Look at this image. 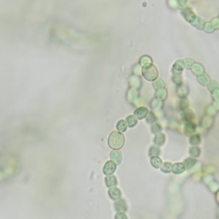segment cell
<instances>
[{
	"mask_svg": "<svg viewBox=\"0 0 219 219\" xmlns=\"http://www.w3.org/2000/svg\"><path fill=\"white\" fill-rule=\"evenodd\" d=\"M124 143V136L123 134L114 131L109 137V145L113 149H119L123 146Z\"/></svg>",
	"mask_w": 219,
	"mask_h": 219,
	"instance_id": "obj_1",
	"label": "cell"
},
{
	"mask_svg": "<svg viewBox=\"0 0 219 219\" xmlns=\"http://www.w3.org/2000/svg\"><path fill=\"white\" fill-rule=\"evenodd\" d=\"M143 75H144V77L146 80H154L158 75V71L154 65H149L147 67H144Z\"/></svg>",
	"mask_w": 219,
	"mask_h": 219,
	"instance_id": "obj_2",
	"label": "cell"
},
{
	"mask_svg": "<svg viewBox=\"0 0 219 219\" xmlns=\"http://www.w3.org/2000/svg\"><path fill=\"white\" fill-rule=\"evenodd\" d=\"M116 169H117V164L114 162L108 161L104 167V173L107 175H111L115 172Z\"/></svg>",
	"mask_w": 219,
	"mask_h": 219,
	"instance_id": "obj_3",
	"label": "cell"
},
{
	"mask_svg": "<svg viewBox=\"0 0 219 219\" xmlns=\"http://www.w3.org/2000/svg\"><path fill=\"white\" fill-rule=\"evenodd\" d=\"M147 114H148V110L146 108H144V107L139 108L138 110H136V111H135V116L138 119H143L144 117H146Z\"/></svg>",
	"mask_w": 219,
	"mask_h": 219,
	"instance_id": "obj_4",
	"label": "cell"
},
{
	"mask_svg": "<svg viewBox=\"0 0 219 219\" xmlns=\"http://www.w3.org/2000/svg\"><path fill=\"white\" fill-rule=\"evenodd\" d=\"M111 159L114 160L117 163V164H120V163L122 162V154L119 151L111 152Z\"/></svg>",
	"mask_w": 219,
	"mask_h": 219,
	"instance_id": "obj_5",
	"label": "cell"
},
{
	"mask_svg": "<svg viewBox=\"0 0 219 219\" xmlns=\"http://www.w3.org/2000/svg\"><path fill=\"white\" fill-rule=\"evenodd\" d=\"M109 195L113 199H118L121 197V192L118 188H111L109 191Z\"/></svg>",
	"mask_w": 219,
	"mask_h": 219,
	"instance_id": "obj_6",
	"label": "cell"
},
{
	"mask_svg": "<svg viewBox=\"0 0 219 219\" xmlns=\"http://www.w3.org/2000/svg\"><path fill=\"white\" fill-rule=\"evenodd\" d=\"M105 182H106V185L108 187H113V186H116L117 183V178L113 175H109L106 177L105 179Z\"/></svg>",
	"mask_w": 219,
	"mask_h": 219,
	"instance_id": "obj_7",
	"label": "cell"
},
{
	"mask_svg": "<svg viewBox=\"0 0 219 219\" xmlns=\"http://www.w3.org/2000/svg\"><path fill=\"white\" fill-rule=\"evenodd\" d=\"M172 169H173V172H174V173L178 174V173L183 172V170H185V167H184V165H183L182 164L178 163V164H175Z\"/></svg>",
	"mask_w": 219,
	"mask_h": 219,
	"instance_id": "obj_8",
	"label": "cell"
},
{
	"mask_svg": "<svg viewBox=\"0 0 219 219\" xmlns=\"http://www.w3.org/2000/svg\"><path fill=\"white\" fill-rule=\"evenodd\" d=\"M128 128V124L126 123V122L124 120H121L118 122L117 125V129L120 131V132H125L127 130Z\"/></svg>",
	"mask_w": 219,
	"mask_h": 219,
	"instance_id": "obj_9",
	"label": "cell"
},
{
	"mask_svg": "<svg viewBox=\"0 0 219 219\" xmlns=\"http://www.w3.org/2000/svg\"><path fill=\"white\" fill-rule=\"evenodd\" d=\"M151 163H152V166L155 168H160L161 164H162V161L158 157H152L151 158Z\"/></svg>",
	"mask_w": 219,
	"mask_h": 219,
	"instance_id": "obj_10",
	"label": "cell"
},
{
	"mask_svg": "<svg viewBox=\"0 0 219 219\" xmlns=\"http://www.w3.org/2000/svg\"><path fill=\"white\" fill-rule=\"evenodd\" d=\"M164 141H165V137H164V135L163 134H158V135H157V136H156V138H155V140H154L155 143H156L157 145H159V146L163 145L164 142Z\"/></svg>",
	"mask_w": 219,
	"mask_h": 219,
	"instance_id": "obj_11",
	"label": "cell"
},
{
	"mask_svg": "<svg viewBox=\"0 0 219 219\" xmlns=\"http://www.w3.org/2000/svg\"><path fill=\"white\" fill-rule=\"evenodd\" d=\"M123 205H125V203H124V201H123V199H121V200H119V201L117 202V204H116V209H117L119 212H123V211L126 210V208H125V207H123Z\"/></svg>",
	"mask_w": 219,
	"mask_h": 219,
	"instance_id": "obj_12",
	"label": "cell"
},
{
	"mask_svg": "<svg viewBox=\"0 0 219 219\" xmlns=\"http://www.w3.org/2000/svg\"><path fill=\"white\" fill-rule=\"evenodd\" d=\"M127 122H128L129 127H134V126L137 123L136 117H134V116H129L128 118H127Z\"/></svg>",
	"mask_w": 219,
	"mask_h": 219,
	"instance_id": "obj_13",
	"label": "cell"
},
{
	"mask_svg": "<svg viewBox=\"0 0 219 219\" xmlns=\"http://www.w3.org/2000/svg\"><path fill=\"white\" fill-rule=\"evenodd\" d=\"M162 170L164 172H170L171 170V164L170 163H165L162 167Z\"/></svg>",
	"mask_w": 219,
	"mask_h": 219,
	"instance_id": "obj_14",
	"label": "cell"
},
{
	"mask_svg": "<svg viewBox=\"0 0 219 219\" xmlns=\"http://www.w3.org/2000/svg\"><path fill=\"white\" fill-rule=\"evenodd\" d=\"M159 154V149L156 146H152L151 148V152H150V155L154 156V155H158Z\"/></svg>",
	"mask_w": 219,
	"mask_h": 219,
	"instance_id": "obj_15",
	"label": "cell"
},
{
	"mask_svg": "<svg viewBox=\"0 0 219 219\" xmlns=\"http://www.w3.org/2000/svg\"><path fill=\"white\" fill-rule=\"evenodd\" d=\"M190 141L193 145H197L199 142V136H193L191 138Z\"/></svg>",
	"mask_w": 219,
	"mask_h": 219,
	"instance_id": "obj_16",
	"label": "cell"
},
{
	"mask_svg": "<svg viewBox=\"0 0 219 219\" xmlns=\"http://www.w3.org/2000/svg\"><path fill=\"white\" fill-rule=\"evenodd\" d=\"M116 219H127V216L123 212H119L116 216Z\"/></svg>",
	"mask_w": 219,
	"mask_h": 219,
	"instance_id": "obj_17",
	"label": "cell"
},
{
	"mask_svg": "<svg viewBox=\"0 0 219 219\" xmlns=\"http://www.w3.org/2000/svg\"><path fill=\"white\" fill-rule=\"evenodd\" d=\"M153 86H154V87L157 89V90H160V87H163L164 86V83H163V80H161V81H160V83H157V82H155L154 84H153Z\"/></svg>",
	"mask_w": 219,
	"mask_h": 219,
	"instance_id": "obj_18",
	"label": "cell"
},
{
	"mask_svg": "<svg viewBox=\"0 0 219 219\" xmlns=\"http://www.w3.org/2000/svg\"><path fill=\"white\" fill-rule=\"evenodd\" d=\"M160 129H161V128H160V126L159 125H158V124H156L155 126H153L152 127V131L153 132H159L160 131Z\"/></svg>",
	"mask_w": 219,
	"mask_h": 219,
	"instance_id": "obj_19",
	"label": "cell"
},
{
	"mask_svg": "<svg viewBox=\"0 0 219 219\" xmlns=\"http://www.w3.org/2000/svg\"><path fill=\"white\" fill-rule=\"evenodd\" d=\"M218 17H219V16H218Z\"/></svg>",
	"mask_w": 219,
	"mask_h": 219,
	"instance_id": "obj_20",
	"label": "cell"
}]
</instances>
